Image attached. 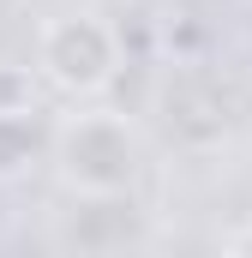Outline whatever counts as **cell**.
<instances>
[{
  "mask_svg": "<svg viewBox=\"0 0 252 258\" xmlns=\"http://www.w3.org/2000/svg\"><path fill=\"white\" fill-rule=\"evenodd\" d=\"M54 168L84 198H126L144 168V132L114 108H78L54 126Z\"/></svg>",
  "mask_w": 252,
  "mask_h": 258,
  "instance_id": "1",
  "label": "cell"
},
{
  "mask_svg": "<svg viewBox=\"0 0 252 258\" xmlns=\"http://www.w3.org/2000/svg\"><path fill=\"white\" fill-rule=\"evenodd\" d=\"M36 60L42 78L60 90V96H96L114 84V66H120V36L96 18V12H66L42 30L36 42Z\"/></svg>",
  "mask_w": 252,
  "mask_h": 258,
  "instance_id": "2",
  "label": "cell"
},
{
  "mask_svg": "<svg viewBox=\"0 0 252 258\" xmlns=\"http://www.w3.org/2000/svg\"><path fill=\"white\" fill-rule=\"evenodd\" d=\"M42 150L54 156V126H48V120H36L30 96H24V102H12V108H0V180H18Z\"/></svg>",
  "mask_w": 252,
  "mask_h": 258,
  "instance_id": "3",
  "label": "cell"
},
{
  "mask_svg": "<svg viewBox=\"0 0 252 258\" xmlns=\"http://www.w3.org/2000/svg\"><path fill=\"white\" fill-rule=\"evenodd\" d=\"M234 246H240V252H252V228H246V234H240V240H234Z\"/></svg>",
  "mask_w": 252,
  "mask_h": 258,
  "instance_id": "4",
  "label": "cell"
}]
</instances>
